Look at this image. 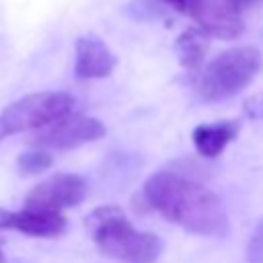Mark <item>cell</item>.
I'll return each mask as SVG.
<instances>
[{
  "label": "cell",
  "mask_w": 263,
  "mask_h": 263,
  "mask_svg": "<svg viewBox=\"0 0 263 263\" xmlns=\"http://www.w3.org/2000/svg\"><path fill=\"white\" fill-rule=\"evenodd\" d=\"M144 199L162 218L201 236H224L228 216L220 197L195 179L177 171H156L144 183Z\"/></svg>",
  "instance_id": "cell-1"
},
{
  "label": "cell",
  "mask_w": 263,
  "mask_h": 263,
  "mask_svg": "<svg viewBox=\"0 0 263 263\" xmlns=\"http://www.w3.org/2000/svg\"><path fill=\"white\" fill-rule=\"evenodd\" d=\"M97 249L121 263H154L164 242L152 232H140L117 205H101L86 218Z\"/></svg>",
  "instance_id": "cell-2"
},
{
  "label": "cell",
  "mask_w": 263,
  "mask_h": 263,
  "mask_svg": "<svg viewBox=\"0 0 263 263\" xmlns=\"http://www.w3.org/2000/svg\"><path fill=\"white\" fill-rule=\"evenodd\" d=\"M263 58L259 49L249 45H238L220 51L210 64L197 70L195 78V92L201 101L220 103L242 88H247L253 78L261 72Z\"/></svg>",
  "instance_id": "cell-3"
},
{
  "label": "cell",
  "mask_w": 263,
  "mask_h": 263,
  "mask_svg": "<svg viewBox=\"0 0 263 263\" xmlns=\"http://www.w3.org/2000/svg\"><path fill=\"white\" fill-rule=\"evenodd\" d=\"M74 109V97L64 90L31 92L0 111V142L21 132L41 129Z\"/></svg>",
  "instance_id": "cell-4"
},
{
  "label": "cell",
  "mask_w": 263,
  "mask_h": 263,
  "mask_svg": "<svg viewBox=\"0 0 263 263\" xmlns=\"http://www.w3.org/2000/svg\"><path fill=\"white\" fill-rule=\"evenodd\" d=\"M171 10L189 14L210 37L234 39L242 33V6L236 0H162Z\"/></svg>",
  "instance_id": "cell-5"
},
{
  "label": "cell",
  "mask_w": 263,
  "mask_h": 263,
  "mask_svg": "<svg viewBox=\"0 0 263 263\" xmlns=\"http://www.w3.org/2000/svg\"><path fill=\"white\" fill-rule=\"evenodd\" d=\"M37 134L29 140L31 146L43 150H72L82 144L95 142L105 136V125L88 115H72V111L53 123L35 129Z\"/></svg>",
  "instance_id": "cell-6"
},
{
  "label": "cell",
  "mask_w": 263,
  "mask_h": 263,
  "mask_svg": "<svg viewBox=\"0 0 263 263\" xmlns=\"http://www.w3.org/2000/svg\"><path fill=\"white\" fill-rule=\"evenodd\" d=\"M88 191L86 181L80 175L74 173H58L35 187H31L25 195V208L31 210H49V212H62L68 208L78 205L84 201Z\"/></svg>",
  "instance_id": "cell-7"
},
{
  "label": "cell",
  "mask_w": 263,
  "mask_h": 263,
  "mask_svg": "<svg viewBox=\"0 0 263 263\" xmlns=\"http://www.w3.org/2000/svg\"><path fill=\"white\" fill-rule=\"evenodd\" d=\"M68 222L62 212L31 210L23 208L18 212L0 208V230H16L35 238H55L66 230Z\"/></svg>",
  "instance_id": "cell-8"
},
{
  "label": "cell",
  "mask_w": 263,
  "mask_h": 263,
  "mask_svg": "<svg viewBox=\"0 0 263 263\" xmlns=\"http://www.w3.org/2000/svg\"><path fill=\"white\" fill-rule=\"evenodd\" d=\"M115 68V55L107 43L97 35H82L76 39V64L74 72L80 80L105 78Z\"/></svg>",
  "instance_id": "cell-9"
},
{
  "label": "cell",
  "mask_w": 263,
  "mask_h": 263,
  "mask_svg": "<svg viewBox=\"0 0 263 263\" xmlns=\"http://www.w3.org/2000/svg\"><path fill=\"white\" fill-rule=\"evenodd\" d=\"M240 123L238 121H214V123H201L191 132V140L195 150L205 156V158H214L218 154H222V150L238 136Z\"/></svg>",
  "instance_id": "cell-10"
},
{
  "label": "cell",
  "mask_w": 263,
  "mask_h": 263,
  "mask_svg": "<svg viewBox=\"0 0 263 263\" xmlns=\"http://www.w3.org/2000/svg\"><path fill=\"white\" fill-rule=\"evenodd\" d=\"M208 49H210V35L197 25L187 27L175 41V51L179 55V62L187 70H199Z\"/></svg>",
  "instance_id": "cell-11"
},
{
  "label": "cell",
  "mask_w": 263,
  "mask_h": 263,
  "mask_svg": "<svg viewBox=\"0 0 263 263\" xmlns=\"http://www.w3.org/2000/svg\"><path fill=\"white\" fill-rule=\"evenodd\" d=\"M51 164H53V158H51L49 150L35 148V146L31 150L21 152L16 158V166L23 175H39V173L47 171Z\"/></svg>",
  "instance_id": "cell-12"
},
{
  "label": "cell",
  "mask_w": 263,
  "mask_h": 263,
  "mask_svg": "<svg viewBox=\"0 0 263 263\" xmlns=\"http://www.w3.org/2000/svg\"><path fill=\"white\" fill-rule=\"evenodd\" d=\"M129 14L138 21H154V18H164L168 12V6L162 0H132L127 6Z\"/></svg>",
  "instance_id": "cell-13"
},
{
  "label": "cell",
  "mask_w": 263,
  "mask_h": 263,
  "mask_svg": "<svg viewBox=\"0 0 263 263\" xmlns=\"http://www.w3.org/2000/svg\"><path fill=\"white\" fill-rule=\"evenodd\" d=\"M247 261L249 263H263V220L257 224L249 245H247Z\"/></svg>",
  "instance_id": "cell-14"
},
{
  "label": "cell",
  "mask_w": 263,
  "mask_h": 263,
  "mask_svg": "<svg viewBox=\"0 0 263 263\" xmlns=\"http://www.w3.org/2000/svg\"><path fill=\"white\" fill-rule=\"evenodd\" d=\"M245 113L251 119L263 121V92H257L245 101Z\"/></svg>",
  "instance_id": "cell-15"
},
{
  "label": "cell",
  "mask_w": 263,
  "mask_h": 263,
  "mask_svg": "<svg viewBox=\"0 0 263 263\" xmlns=\"http://www.w3.org/2000/svg\"><path fill=\"white\" fill-rule=\"evenodd\" d=\"M236 2H238L242 8H247V6H251V2H253V0H236Z\"/></svg>",
  "instance_id": "cell-16"
},
{
  "label": "cell",
  "mask_w": 263,
  "mask_h": 263,
  "mask_svg": "<svg viewBox=\"0 0 263 263\" xmlns=\"http://www.w3.org/2000/svg\"><path fill=\"white\" fill-rule=\"evenodd\" d=\"M2 261H4V257H2V251H0V263H2Z\"/></svg>",
  "instance_id": "cell-17"
}]
</instances>
